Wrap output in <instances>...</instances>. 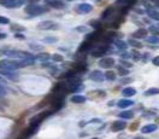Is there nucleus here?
Segmentation results:
<instances>
[{"instance_id": "a18cd8bd", "label": "nucleus", "mask_w": 159, "mask_h": 139, "mask_svg": "<svg viewBox=\"0 0 159 139\" xmlns=\"http://www.w3.org/2000/svg\"><path fill=\"white\" fill-rule=\"evenodd\" d=\"M66 1H74V0H66Z\"/></svg>"}, {"instance_id": "3c124183", "label": "nucleus", "mask_w": 159, "mask_h": 139, "mask_svg": "<svg viewBox=\"0 0 159 139\" xmlns=\"http://www.w3.org/2000/svg\"><path fill=\"white\" fill-rule=\"evenodd\" d=\"M94 1H97V0H94Z\"/></svg>"}, {"instance_id": "f3484780", "label": "nucleus", "mask_w": 159, "mask_h": 139, "mask_svg": "<svg viewBox=\"0 0 159 139\" xmlns=\"http://www.w3.org/2000/svg\"><path fill=\"white\" fill-rule=\"evenodd\" d=\"M51 58H52L51 55L47 53V52H40V53L36 56V59H39V61H41V62H47V61H49Z\"/></svg>"}, {"instance_id": "1a4fd4ad", "label": "nucleus", "mask_w": 159, "mask_h": 139, "mask_svg": "<svg viewBox=\"0 0 159 139\" xmlns=\"http://www.w3.org/2000/svg\"><path fill=\"white\" fill-rule=\"evenodd\" d=\"M89 80L94 82H102L105 80V76L100 70H93L89 73Z\"/></svg>"}, {"instance_id": "412c9836", "label": "nucleus", "mask_w": 159, "mask_h": 139, "mask_svg": "<svg viewBox=\"0 0 159 139\" xmlns=\"http://www.w3.org/2000/svg\"><path fill=\"white\" fill-rule=\"evenodd\" d=\"M104 76H105V79L106 80H109V81H115L116 80V78H117V75H116V73L115 72H112V70H107L105 74H104Z\"/></svg>"}, {"instance_id": "9d476101", "label": "nucleus", "mask_w": 159, "mask_h": 139, "mask_svg": "<svg viewBox=\"0 0 159 139\" xmlns=\"http://www.w3.org/2000/svg\"><path fill=\"white\" fill-rule=\"evenodd\" d=\"M147 35H148V29H145V28H140L133 33L134 39H145L147 38Z\"/></svg>"}, {"instance_id": "58836bf2", "label": "nucleus", "mask_w": 159, "mask_h": 139, "mask_svg": "<svg viewBox=\"0 0 159 139\" xmlns=\"http://www.w3.org/2000/svg\"><path fill=\"white\" fill-rule=\"evenodd\" d=\"M122 64L124 65V67H129V68H131V63H129V62H127V61H124V59H122Z\"/></svg>"}, {"instance_id": "37998d69", "label": "nucleus", "mask_w": 159, "mask_h": 139, "mask_svg": "<svg viewBox=\"0 0 159 139\" xmlns=\"http://www.w3.org/2000/svg\"><path fill=\"white\" fill-rule=\"evenodd\" d=\"M1 82H5V80L3 78H0V83H1Z\"/></svg>"}, {"instance_id": "39448f33", "label": "nucleus", "mask_w": 159, "mask_h": 139, "mask_svg": "<svg viewBox=\"0 0 159 139\" xmlns=\"http://www.w3.org/2000/svg\"><path fill=\"white\" fill-rule=\"evenodd\" d=\"M0 75L9 79L10 81H18L20 80V76L17 73H15L13 70H7V69H3V68H0Z\"/></svg>"}, {"instance_id": "ddd939ff", "label": "nucleus", "mask_w": 159, "mask_h": 139, "mask_svg": "<svg viewBox=\"0 0 159 139\" xmlns=\"http://www.w3.org/2000/svg\"><path fill=\"white\" fill-rule=\"evenodd\" d=\"M133 104H134V102L130 100V99H121V100H118V103H117V107L121 108V109H126V108H128V107H131Z\"/></svg>"}, {"instance_id": "5701e85b", "label": "nucleus", "mask_w": 159, "mask_h": 139, "mask_svg": "<svg viewBox=\"0 0 159 139\" xmlns=\"http://www.w3.org/2000/svg\"><path fill=\"white\" fill-rule=\"evenodd\" d=\"M117 72H118V75H121V76H126V75L129 74L128 69L124 68V67H122V65H117Z\"/></svg>"}, {"instance_id": "8fccbe9b", "label": "nucleus", "mask_w": 159, "mask_h": 139, "mask_svg": "<svg viewBox=\"0 0 159 139\" xmlns=\"http://www.w3.org/2000/svg\"><path fill=\"white\" fill-rule=\"evenodd\" d=\"M0 1H3V0H0Z\"/></svg>"}, {"instance_id": "f257e3e1", "label": "nucleus", "mask_w": 159, "mask_h": 139, "mask_svg": "<svg viewBox=\"0 0 159 139\" xmlns=\"http://www.w3.org/2000/svg\"><path fill=\"white\" fill-rule=\"evenodd\" d=\"M0 53L7 56L9 58H16L17 61L22 59H28V58H34V56L30 52L27 51H18V50H7V51H1Z\"/></svg>"}, {"instance_id": "ea45409f", "label": "nucleus", "mask_w": 159, "mask_h": 139, "mask_svg": "<svg viewBox=\"0 0 159 139\" xmlns=\"http://www.w3.org/2000/svg\"><path fill=\"white\" fill-rule=\"evenodd\" d=\"M40 1V0H25V3L28 4H38Z\"/></svg>"}, {"instance_id": "aec40b11", "label": "nucleus", "mask_w": 159, "mask_h": 139, "mask_svg": "<svg viewBox=\"0 0 159 139\" xmlns=\"http://www.w3.org/2000/svg\"><path fill=\"white\" fill-rule=\"evenodd\" d=\"M92 42L93 41H91V40H86L81 46H80V48H78V52H84V51H87L88 48H91L92 47Z\"/></svg>"}, {"instance_id": "20e7f679", "label": "nucleus", "mask_w": 159, "mask_h": 139, "mask_svg": "<svg viewBox=\"0 0 159 139\" xmlns=\"http://www.w3.org/2000/svg\"><path fill=\"white\" fill-rule=\"evenodd\" d=\"M59 28L58 23L53 21H42L38 24V29L40 30H57Z\"/></svg>"}, {"instance_id": "4be33fe9", "label": "nucleus", "mask_w": 159, "mask_h": 139, "mask_svg": "<svg viewBox=\"0 0 159 139\" xmlns=\"http://www.w3.org/2000/svg\"><path fill=\"white\" fill-rule=\"evenodd\" d=\"M147 13H148V16L151 17L152 20H154V21H159V11H157V10H147Z\"/></svg>"}, {"instance_id": "c9c22d12", "label": "nucleus", "mask_w": 159, "mask_h": 139, "mask_svg": "<svg viewBox=\"0 0 159 139\" xmlns=\"http://www.w3.org/2000/svg\"><path fill=\"white\" fill-rule=\"evenodd\" d=\"M111 12H112V7H109V9H106V11L102 13V18H105V17L107 16V15H110Z\"/></svg>"}, {"instance_id": "2f4dec72", "label": "nucleus", "mask_w": 159, "mask_h": 139, "mask_svg": "<svg viewBox=\"0 0 159 139\" xmlns=\"http://www.w3.org/2000/svg\"><path fill=\"white\" fill-rule=\"evenodd\" d=\"M7 94V91L5 87H3V85L0 83V97H5Z\"/></svg>"}, {"instance_id": "423d86ee", "label": "nucleus", "mask_w": 159, "mask_h": 139, "mask_svg": "<svg viewBox=\"0 0 159 139\" xmlns=\"http://www.w3.org/2000/svg\"><path fill=\"white\" fill-rule=\"evenodd\" d=\"M92 10H93V5L86 4V3L84 4H80V5H77L75 7V11L77 13H80V15H87V13L92 12Z\"/></svg>"}, {"instance_id": "79ce46f5", "label": "nucleus", "mask_w": 159, "mask_h": 139, "mask_svg": "<svg viewBox=\"0 0 159 139\" xmlns=\"http://www.w3.org/2000/svg\"><path fill=\"white\" fill-rule=\"evenodd\" d=\"M130 57H131V55H129V53H123L122 55V58L123 59H124V58H130Z\"/></svg>"}, {"instance_id": "de8ad7c7", "label": "nucleus", "mask_w": 159, "mask_h": 139, "mask_svg": "<svg viewBox=\"0 0 159 139\" xmlns=\"http://www.w3.org/2000/svg\"><path fill=\"white\" fill-rule=\"evenodd\" d=\"M158 29H159V24H158Z\"/></svg>"}, {"instance_id": "6ab92c4d", "label": "nucleus", "mask_w": 159, "mask_h": 139, "mask_svg": "<svg viewBox=\"0 0 159 139\" xmlns=\"http://www.w3.org/2000/svg\"><path fill=\"white\" fill-rule=\"evenodd\" d=\"M118 116H119L121 119H123V120H130V119H133L134 113L130 111V110H126V111H122Z\"/></svg>"}, {"instance_id": "2eb2a0df", "label": "nucleus", "mask_w": 159, "mask_h": 139, "mask_svg": "<svg viewBox=\"0 0 159 139\" xmlns=\"http://www.w3.org/2000/svg\"><path fill=\"white\" fill-rule=\"evenodd\" d=\"M113 42H115L116 47H117L118 50H121V51H126V50H127V47H128L127 42H124V41H123L122 39H116Z\"/></svg>"}, {"instance_id": "4c0bfd02", "label": "nucleus", "mask_w": 159, "mask_h": 139, "mask_svg": "<svg viewBox=\"0 0 159 139\" xmlns=\"http://www.w3.org/2000/svg\"><path fill=\"white\" fill-rule=\"evenodd\" d=\"M150 30L154 34L155 37H157V34H159V30H158V28H155V27H151V28H150Z\"/></svg>"}, {"instance_id": "0eeeda50", "label": "nucleus", "mask_w": 159, "mask_h": 139, "mask_svg": "<svg viewBox=\"0 0 159 139\" xmlns=\"http://www.w3.org/2000/svg\"><path fill=\"white\" fill-rule=\"evenodd\" d=\"M51 111H44V113H40V114H36L35 116H33L30 119V125H35V126H39V124L41 122V121L47 117V115H49Z\"/></svg>"}, {"instance_id": "e433bc0d", "label": "nucleus", "mask_w": 159, "mask_h": 139, "mask_svg": "<svg viewBox=\"0 0 159 139\" xmlns=\"http://www.w3.org/2000/svg\"><path fill=\"white\" fill-rule=\"evenodd\" d=\"M152 63H153L154 65H157V67H159V56H157V57H154V58L152 59Z\"/></svg>"}, {"instance_id": "49530a36", "label": "nucleus", "mask_w": 159, "mask_h": 139, "mask_svg": "<svg viewBox=\"0 0 159 139\" xmlns=\"http://www.w3.org/2000/svg\"><path fill=\"white\" fill-rule=\"evenodd\" d=\"M92 139H99V138H92Z\"/></svg>"}, {"instance_id": "09e8293b", "label": "nucleus", "mask_w": 159, "mask_h": 139, "mask_svg": "<svg viewBox=\"0 0 159 139\" xmlns=\"http://www.w3.org/2000/svg\"><path fill=\"white\" fill-rule=\"evenodd\" d=\"M136 139H141V138H136Z\"/></svg>"}, {"instance_id": "7ed1b4c3", "label": "nucleus", "mask_w": 159, "mask_h": 139, "mask_svg": "<svg viewBox=\"0 0 159 139\" xmlns=\"http://www.w3.org/2000/svg\"><path fill=\"white\" fill-rule=\"evenodd\" d=\"M0 68L3 69H7V70H17L20 69V62L17 59H12V58H6V59H1L0 61Z\"/></svg>"}, {"instance_id": "f8f14e48", "label": "nucleus", "mask_w": 159, "mask_h": 139, "mask_svg": "<svg viewBox=\"0 0 159 139\" xmlns=\"http://www.w3.org/2000/svg\"><path fill=\"white\" fill-rule=\"evenodd\" d=\"M46 4L53 9H64L65 4L62 0H46Z\"/></svg>"}, {"instance_id": "a211bd4d", "label": "nucleus", "mask_w": 159, "mask_h": 139, "mask_svg": "<svg viewBox=\"0 0 159 139\" xmlns=\"http://www.w3.org/2000/svg\"><path fill=\"white\" fill-rule=\"evenodd\" d=\"M122 94L124 97H133L136 94V91L133 89V87H126L124 90L122 91Z\"/></svg>"}, {"instance_id": "f704fd0d", "label": "nucleus", "mask_w": 159, "mask_h": 139, "mask_svg": "<svg viewBox=\"0 0 159 139\" xmlns=\"http://www.w3.org/2000/svg\"><path fill=\"white\" fill-rule=\"evenodd\" d=\"M15 38L18 39V40H24V39H25V37L23 35V34H20V33H16V34H15Z\"/></svg>"}, {"instance_id": "6e6552de", "label": "nucleus", "mask_w": 159, "mask_h": 139, "mask_svg": "<svg viewBox=\"0 0 159 139\" xmlns=\"http://www.w3.org/2000/svg\"><path fill=\"white\" fill-rule=\"evenodd\" d=\"M115 65V59L112 57H102L100 58L99 61V67L100 68H106V69H109L111 67Z\"/></svg>"}, {"instance_id": "c756f323", "label": "nucleus", "mask_w": 159, "mask_h": 139, "mask_svg": "<svg viewBox=\"0 0 159 139\" xmlns=\"http://www.w3.org/2000/svg\"><path fill=\"white\" fill-rule=\"evenodd\" d=\"M52 59L54 62H63V56L62 55H58V53H54L52 56Z\"/></svg>"}, {"instance_id": "7c9ffc66", "label": "nucleus", "mask_w": 159, "mask_h": 139, "mask_svg": "<svg viewBox=\"0 0 159 139\" xmlns=\"http://www.w3.org/2000/svg\"><path fill=\"white\" fill-rule=\"evenodd\" d=\"M10 20L5 16H0V24H9Z\"/></svg>"}, {"instance_id": "4468645a", "label": "nucleus", "mask_w": 159, "mask_h": 139, "mask_svg": "<svg viewBox=\"0 0 159 139\" xmlns=\"http://www.w3.org/2000/svg\"><path fill=\"white\" fill-rule=\"evenodd\" d=\"M158 129V125H146V126H144L142 128H141V132L142 133H152V132H154V131H157Z\"/></svg>"}, {"instance_id": "473e14b6", "label": "nucleus", "mask_w": 159, "mask_h": 139, "mask_svg": "<svg viewBox=\"0 0 159 139\" xmlns=\"http://www.w3.org/2000/svg\"><path fill=\"white\" fill-rule=\"evenodd\" d=\"M75 29H76V31H78V33H86V31H87V27H84V26H78V27H76Z\"/></svg>"}, {"instance_id": "bb28decb", "label": "nucleus", "mask_w": 159, "mask_h": 139, "mask_svg": "<svg viewBox=\"0 0 159 139\" xmlns=\"http://www.w3.org/2000/svg\"><path fill=\"white\" fill-rule=\"evenodd\" d=\"M146 41H147L148 44H158V45H159V38H158V37H155V35L147 38V39H146Z\"/></svg>"}, {"instance_id": "a878e982", "label": "nucleus", "mask_w": 159, "mask_h": 139, "mask_svg": "<svg viewBox=\"0 0 159 139\" xmlns=\"http://www.w3.org/2000/svg\"><path fill=\"white\" fill-rule=\"evenodd\" d=\"M57 41H58V39L56 37H46L44 39V42H46V44H56Z\"/></svg>"}, {"instance_id": "dca6fc26", "label": "nucleus", "mask_w": 159, "mask_h": 139, "mask_svg": "<svg viewBox=\"0 0 159 139\" xmlns=\"http://www.w3.org/2000/svg\"><path fill=\"white\" fill-rule=\"evenodd\" d=\"M71 100L73 103H77V104H82V103H84L86 102V97L84 96H82V94H75V96H73L71 97Z\"/></svg>"}, {"instance_id": "c85d7f7f", "label": "nucleus", "mask_w": 159, "mask_h": 139, "mask_svg": "<svg viewBox=\"0 0 159 139\" xmlns=\"http://www.w3.org/2000/svg\"><path fill=\"white\" fill-rule=\"evenodd\" d=\"M131 57H133V61L137 62V61H140V58H141V55H140V52H139V51L134 50V51L131 52Z\"/></svg>"}, {"instance_id": "b1692460", "label": "nucleus", "mask_w": 159, "mask_h": 139, "mask_svg": "<svg viewBox=\"0 0 159 139\" xmlns=\"http://www.w3.org/2000/svg\"><path fill=\"white\" fill-rule=\"evenodd\" d=\"M128 44H129L130 46L135 47V48H141V47H142V44H141L140 41H137L136 39H130V40L128 41Z\"/></svg>"}, {"instance_id": "cd10ccee", "label": "nucleus", "mask_w": 159, "mask_h": 139, "mask_svg": "<svg viewBox=\"0 0 159 139\" xmlns=\"http://www.w3.org/2000/svg\"><path fill=\"white\" fill-rule=\"evenodd\" d=\"M11 30H13V31H23V30H25V28L23 26H20V24H12Z\"/></svg>"}, {"instance_id": "72a5a7b5", "label": "nucleus", "mask_w": 159, "mask_h": 139, "mask_svg": "<svg viewBox=\"0 0 159 139\" xmlns=\"http://www.w3.org/2000/svg\"><path fill=\"white\" fill-rule=\"evenodd\" d=\"M147 1L151 3L152 6H157V7H159V0H147Z\"/></svg>"}, {"instance_id": "a19ab883", "label": "nucleus", "mask_w": 159, "mask_h": 139, "mask_svg": "<svg viewBox=\"0 0 159 139\" xmlns=\"http://www.w3.org/2000/svg\"><path fill=\"white\" fill-rule=\"evenodd\" d=\"M6 34L5 33H0V40H4V39H6Z\"/></svg>"}, {"instance_id": "393cba45", "label": "nucleus", "mask_w": 159, "mask_h": 139, "mask_svg": "<svg viewBox=\"0 0 159 139\" xmlns=\"http://www.w3.org/2000/svg\"><path fill=\"white\" fill-rule=\"evenodd\" d=\"M158 93H159V89L152 87V89H150L145 92V96H154V94H158Z\"/></svg>"}, {"instance_id": "9b49d317", "label": "nucleus", "mask_w": 159, "mask_h": 139, "mask_svg": "<svg viewBox=\"0 0 159 139\" xmlns=\"http://www.w3.org/2000/svg\"><path fill=\"white\" fill-rule=\"evenodd\" d=\"M126 127H127V122H124V121H115L111 126V131L119 132V131H123Z\"/></svg>"}, {"instance_id": "c03bdc74", "label": "nucleus", "mask_w": 159, "mask_h": 139, "mask_svg": "<svg viewBox=\"0 0 159 139\" xmlns=\"http://www.w3.org/2000/svg\"><path fill=\"white\" fill-rule=\"evenodd\" d=\"M3 110H4V109H3V107H1V105H0V111H3Z\"/></svg>"}, {"instance_id": "f03ea898", "label": "nucleus", "mask_w": 159, "mask_h": 139, "mask_svg": "<svg viewBox=\"0 0 159 139\" xmlns=\"http://www.w3.org/2000/svg\"><path fill=\"white\" fill-rule=\"evenodd\" d=\"M46 12H47V7L36 5V4H29L25 7V13L29 16H39V15H42Z\"/></svg>"}]
</instances>
